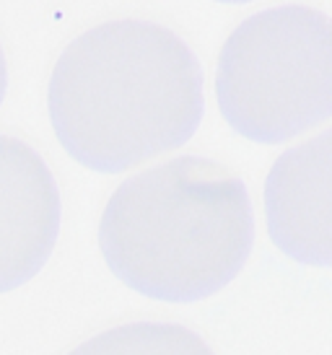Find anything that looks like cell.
<instances>
[{
    "mask_svg": "<svg viewBox=\"0 0 332 355\" xmlns=\"http://www.w3.org/2000/svg\"><path fill=\"white\" fill-rule=\"evenodd\" d=\"M58 179L40 150L0 132V293L24 286L49 259L60 234Z\"/></svg>",
    "mask_w": 332,
    "mask_h": 355,
    "instance_id": "4",
    "label": "cell"
},
{
    "mask_svg": "<svg viewBox=\"0 0 332 355\" xmlns=\"http://www.w3.org/2000/svg\"><path fill=\"white\" fill-rule=\"evenodd\" d=\"M330 135H314L278 156L265 179V218L278 249L304 265H327L332 252Z\"/></svg>",
    "mask_w": 332,
    "mask_h": 355,
    "instance_id": "5",
    "label": "cell"
},
{
    "mask_svg": "<svg viewBox=\"0 0 332 355\" xmlns=\"http://www.w3.org/2000/svg\"><path fill=\"white\" fill-rule=\"evenodd\" d=\"M330 19L312 6H278L242 21L218 52L215 99L231 128L283 143L330 114Z\"/></svg>",
    "mask_w": 332,
    "mask_h": 355,
    "instance_id": "3",
    "label": "cell"
},
{
    "mask_svg": "<svg viewBox=\"0 0 332 355\" xmlns=\"http://www.w3.org/2000/svg\"><path fill=\"white\" fill-rule=\"evenodd\" d=\"M6 86H8V68H6V52H3V44H0V107H3V99H6Z\"/></svg>",
    "mask_w": 332,
    "mask_h": 355,
    "instance_id": "7",
    "label": "cell"
},
{
    "mask_svg": "<svg viewBox=\"0 0 332 355\" xmlns=\"http://www.w3.org/2000/svg\"><path fill=\"white\" fill-rule=\"evenodd\" d=\"M254 218L242 179L218 161L176 156L122 182L99 218L109 270L158 301L218 293L249 259Z\"/></svg>",
    "mask_w": 332,
    "mask_h": 355,
    "instance_id": "2",
    "label": "cell"
},
{
    "mask_svg": "<svg viewBox=\"0 0 332 355\" xmlns=\"http://www.w3.org/2000/svg\"><path fill=\"white\" fill-rule=\"evenodd\" d=\"M60 146L94 171H130L182 148L203 117V73L176 31L143 19L78 34L49 78Z\"/></svg>",
    "mask_w": 332,
    "mask_h": 355,
    "instance_id": "1",
    "label": "cell"
},
{
    "mask_svg": "<svg viewBox=\"0 0 332 355\" xmlns=\"http://www.w3.org/2000/svg\"><path fill=\"white\" fill-rule=\"evenodd\" d=\"M68 355H215L195 329L174 322H127L83 340Z\"/></svg>",
    "mask_w": 332,
    "mask_h": 355,
    "instance_id": "6",
    "label": "cell"
},
{
    "mask_svg": "<svg viewBox=\"0 0 332 355\" xmlns=\"http://www.w3.org/2000/svg\"><path fill=\"white\" fill-rule=\"evenodd\" d=\"M221 3H247V0H221Z\"/></svg>",
    "mask_w": 332,
    "mask_h": 355,
    "instance_id": "8",
    "label": "cell"
}]
</instances>
